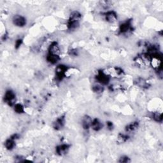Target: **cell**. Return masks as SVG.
I'll use <instances>...</instances> for the list:
<instances>
[{
	"mask_svg": "<svg viewBox=\"0 0 163 163\" xmlns=\"http://www.w3.org/2000/svg\"><path fill=\"white\" fill-rule=\"evenodd\" d=\"M4 100L5 103L10 106H12L15 104V102L16 101V94L12 90H8L4 94Z\"/></svg>",
	"mask_w": 163,
	"mask_h": 163,
	"instance_id": "obj_1",
	"label": "cell"
},
{
	"mask_svg": "<svg viewBox=\"0 0 163 163\" xmlns=\"http://www.w3.org/2000/svg\"><path fill=\"white\" fill-rule=\"evenodd\" d=\"M12 22L17 27H24L26 24V19L21 15H16L13 17Z\"/></svg>",
	"mask_w": 163,
	"mask_h": 163,
	"instance_id": "obj_2",
	"label": "cell"
},
{
	"mask_svg": "<svg viewBox=\"0 0 163 163\" xmlns=\"http://www.w3.org/2000/svg\"><path fill=\"white\" fill-rule=\"evenodd\" d=\"M69 148H70V146L69 145H66V144H63V145L57 147L56 150V152L58 155L63 156V155H65L66 154L69 150Z\"/></svg>",
	"mask_w": 163,
	"mask_h": 163,
	"instance_id": "obj_3",
	"label": "cell"
},
{
	"mask_svg": "<svg viewBox=\"0 0 163 163\" xmlns=\"http://www.w3.org/2000/svg\"><path fill=\"white\" fill-rule=\"evenodd\" d=\"M105 19L107 22L110 23H113L117 21V16L114 12L110 11V12H108L105 14Z\"/></svg>",
	"mask_w": 163,
	"mask_h": 163,
	"instance_id": "obj_4",
	"label": "cell"
},
{
	"mask_svg": "<svg viewBox=\"0 0 163 163\" xmlns=\"http://www.w3.org/2000/svg\"><path fill=\"white\" fill-rule=\"evenodd\" d=\"M91 127L94 131H98L103 128V124L100 121H99L98 118H96V119L92 121Z\"/></svg>",
	"mask_w": 163,
	"mask_h": 163,
	"instance_id": "obj_5",
	"label": "cell"
},
{
	"mask_svg": "<svg viewBox=\"0 0 163 163\" xmlns=\"http://www.w3.org/2000/svg\"><path fill=\"white\" fill-rule=\"evenodd\" d=\"M15 146H16V143H15V140L13 138H10V139L7 140V141L4 143V147L8 150H12L14 149Z\"/></svg>",
	"mask_w": 163,
	"mask_h": 163,
	"instance_id": "obj_6",
	"label": "cell"
},
{
	"mask_svg": "<svg viewBox=\"0 0 163 163\" xmlns=\"http://www.w3.org/2000/svg\"><path fill=\"white\" fill-rule=\"evenodd\" d=\"M15 111L17 113H21L24 112V108L23 106L21 104H17L15 105Z\"/></svg>",
	"mask_w": 163,
	"mask_h": 163,
	"instance_id": "obj_7",
	"label": "cell"
},
{
	"mask_svg": "<svg viewBox=\"0 0 163 163\" xmlns=\"http://www.w3.org/2000/svg\"><path fill=\"white\" fill-rule=\"evenodd\" d=\"M119 162H130V158L128 157L123 156L121 158H120Z\"/></svg>",
	"mask_w": 163,
	"mask_h": 163,
	"instance_id": "obj_8",
	"label": "cell"
}]
</instances>
